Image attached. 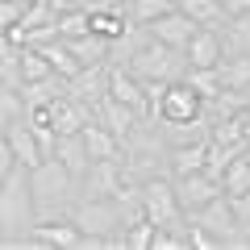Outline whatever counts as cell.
<instances>
[{
    "label": "cell",
    "mask_w": 250,
    "mask_h": 250,
    "mask_svg": "<svg viewBox=\"0 0 250 250\" xmlns=\"http://www.w3.org/2000/svg\"><path fill=\"white\" fill-rule=\"evenodd\" d=\"M217 34H221V54H246L250 59V13L225 17V25Z\"/></svg>",
    "instance_id": "44dd1931"
},
{
    "label": "cell",
    "mask_w": 250,
    "mask_h": 250,
    "mask_svg": "<svg viewBox=\"0 0 250 250\" xmlns=\"http://www.w3.org/2000/svg\"><path fill=\"white\" fill-rule=\"evenodd\" d=\"M229 205H233V217H238L242 238H246V246H250V192H242V196H229Z\"/></svg>",
    "instance_id": "836d02e7"
},
{
    "label": "cell",
    "mask_w": 250,
    "mask_h": 250,
    "mask_svg": "<svg viewBox=\"0 0 250 250\" xmlns=\"http://www.w3.org/2000/svg\"><path fill=\"white\" fill-rule=\"evenodd\" d=\"M21 9H25V0H0V34H9L21 21Z\"/></svg>",
    "instance_id": "e575fe53"
},
{
    "label": "cell",
    "mask_w": 250,
    "mask_h": 250,
    "mask_svg": "<svg viewBox=\"0 0 250 250\" xmlns=\"http://www.w3.org/2000/svg\"><path fill=\"white\" fill-rule=\"evenodd\" d=\"M217 179H221V192H225V196H242V192H250V150L233 154Z\"/></svg>",
    "instance_id": "603a6c76"
},
{
    "label": "cell",
    "mask_w": 250,
    "mask_h": 250,
    "mask_svg": "<svg viewBox=\"0 0 250 250\" xmlns=\"http://www.w3.org/2000/svg\"><path fill=\"white\" fill-rule=\"evenodd\" d=\"M0 83L21 88V46H13L9 38H0Z\"/></svg>",
    "instance_id": "f546056e"
},
{
    "label": "cell",
    "mask_w": 250,
    "mask_h": 250,
    "mask_svg": "<svg viewBox=\"0 0 250 250\" xmlns=\"http://www.w3.org/2000/svg\"><path fill=\"white\" fill-rule=\"evenodd\" d=\"M71 221L80 225L83 238H108L113 242L117 233L125 229V217H121V205L113 196H75L71 205ZM117 246V242H113Z\"/></svg>",
    "instance_id": "277c9868"
},
{
    "label": "cell",
    "mask_w": 250,
    "mask_h": 250,
    "mask_svg": "<svg viewBox=\"0 0 250 250\" xmlns=\"http://www.w3.org/2000/svg\"><path fill=\"white\" fill-rule=\"evenodd\" d=\"M142 213H146V221H154V225H188L184 208H179V200H175L171 175L142 179Z\"/></svg>",
    "instance_id": "8992f818"
},
{
    "label": "cell",
    "mask_w": 250,
    "mask_h": 250,
    "mask_svg": "<svg viewBox=\"0 0 250 250\" xmlns=\"http://www.w3.org/2000/svg\"><path fill=\"white\" fill-rule=\"evenodd\" d=\"M71 54L80 59V67H96V62H108V50H113V42L100 34H83V38H71Z\"/></svg>",
    "instance_id": "d4e9b609"
},
{
    "label": "cell",
    "mask_w": 250,
    "mask_h": 250,
    "mask_svg": "<svg viewBox=\"0 0 250 250\" xmlns=\"http://www.w3.org/2000/svg\"><path fill=\"white\" fill-rule=\"evenodd\" d=\"M121 184H125L121 159H96V163L80 175V196H113Z\"/></svg>",
    "instance_id": "30bf717a"
},
{
    "label": "cell",
    "mask_w": 250,
    "mask_h": 250,
    "mask_svg": "<svg viewBox=\"0 0 250 250\" xmlns=\"http://www.w3.org/2000/svg\"><path fill=\"white\" fill-rule=\"evenodd\" d=\"M46 4H50V9H54V13H62V9H71L75 0H46Z\"/></svg>",
    "instance_id": "f35d334b"
},
{
    "label": "cell",
    "mask_w": 250,
    "mask_h": 250,
    "mask_svg": "<svg viewBox=\"0 0 250 250\" xmlns=\"http://www.w3.org/2000/svg\"><path fill=\"white\" fill-rule=\"evenodd\" d=\"M205 159H208V138H200V142H184V146H171V150H167L171 175H192V171H205Z\"/></svg>",
    "instance_id": "e0dca14e"
},
{
    "label": "cell",
    "mask_w": 250,
    "mask_h": 250,
    "mask_svg": "<svg viewBox=\"0 0 250 250\" xmlns=\"http://www.w3.org/2000/svg\"><path fill=\"white\" fill-rule=\"evenodd\" d=\"M108 96H117L121 104L134 108V113L150 117V100H146V88H142V80H138L129 67H113V62H108Z\"/></svg>",
    "instance_id": "8fae6325"
},
{
    "label": "cell",
    "mask_w": 250,
    "mask_h": 250,
    "mask_svg": "<svg viewBox=\"0 0 250 250\" xmlns=\"http://www.w3.org/2000/svg\"><path fill=\"white\" fill-rule=\"evenodd\" d=\"M0 129H4V138H9V146H13V159H17V167L34 171L38 163L46 159V154H42V146H38V138H34V129H29V121H25V117H17V121H9V125H0Z\"/></svg>",
    "instance_id": "4fadbf2b"
},
{
    "label": "cell",
    "mask_w": 250,
    "mask_h": 250,
    "mask_svg": "<svg viewBox=\"0 0 250 250\" xmlns=\"http://www.w3.org/2000/svg\"><path fill=\"white\" fill-rule=\"evenodd\" d=\"M67 92H71L80 104L92 108V117H96L100 100L108 96V62H96V67H80V71L67 80Z\"/></svg>",
    "instance_id": "9c48e42d"
},
{
    "label": "cell",
    "mask_w": 250,
    "mask_h": 250,
    "mask_svg": "<svg viewBox=\"0 0 250 250\" xmlns=\"http://www.w3.org/2000/svg\"><path fill=\"white\" fill-rule=\"evenodd\" d=\"M171 184H175V200L179 208L188 213H196L200 205H208L213 196H221V179L208 175V171H192V175H171Z\"/></svg>",
    "instance_id": "ba28073f"
},
{
    "label": "cell",
    "mask_w": 250,
    "mask_h": 250,
    "mask_svg": "<svg viewBox=\"0 0 250 250\" xmlns=\"http://www.w3.org/2000/svg\"><path fill=\"white\" fill-rule=\"evenodd\" d=\"M188 221L200 225L217 246H246V238H242V229H238V217H233V205H229L225 192L213 196L208 205H200L196 213H188Z\"/></svg>",
    "instance_id": "5b68a950"
},
{
    "label": "cell",
    "mask_w": 250,
    "mask_h": 250,
    "mask_svg": "<svg viewBox=\"0 0 250 250\" xmlns=\"http://www.w3.org/2000/svg\"><path fill=\"white\" fill-rule=\"evenodd\" d=\"M184 54H188V67H217V62H221V34L208 29V25H200L196 38L184 46Z\"/></svg>",
    "instance_id": "2e32d148"
},
{
    "label": "cell",
    "mask_w": 250,
    "mask_h": 250,
    "mask_svg": "<svg viewBox=\"0 0 250 250\" xmlns=\"http://www.w3.org/2000/svg\"><path fill=\"white\" fill-rule=\"evenodd\" d=\"M138 117H142V113H134V108L121 104L117 96H104V100H100V108H96V121H100V125H108V129H113L121 142H125V134L138 125Z\"/></svg>",
    "instance_id": "ac0fdd59"
},
{
    "label": "cell",
    "mask_w": 250,
    "mask_h": 250,
    "mask_svg": "<svg viewBox=\"0 0 250 250\" xmlns=\"http://www.w3.org/2000/svg\"><path fill=\"white\" fill-rule=\"evenodd\" d=\"M29 192H34L38 221H59V217H71V205L80 196V179L59 159H42L29 171Z\"/></svg>",
    "instance_id": "6da1fadb"
},
{
    "label": "cell",
    "mask_w": 250,
    "mask_h": 250,
    "mask_svg": "<svg viewBox=\"0 0 250 250\" xmlns=\"http://www.w3.org/2000/svg\"><path fill=\"white\" fill-rule=\"evenodd\" d=\"M50 159H59L62 167L71 171L75 179L83 175V171L92 167V159H88V146H83V138L80 134H59V142H54V154Z\"/></svg>",
    "instance_id": "d6986e66"
},
{
    "label": "cell",
    "mask_w": 250,
    "mask_h": 250,
    "mask_svg": "<svg viewBox=\"0 0 250 250\" xmlns=\"http://www.w3.org/2000/svg\"><path fill=\"white\" fill-rule=\"evenodd\" d=\"M154 117L159 121H192V117H205V96L188 80H171L167 92L154 104Z\"/></svg>",
    "instance_id": "52a82bcc"
},
{
    "label": "cell",
    "mask_w": 250,
    "mask_h": 250,
    "mask_svg": "<svg viewBox=\"0 0 250 250\" xmlns=\"http://www.w3.org/2000/svg\"><path fill=\"white\" fill-rule=\"evenodd\" d=\"M146 29H150L159 42H167V46H179L184 50L192 38H196V21L188 17V13H179V9H171V13H163V17H154V21H146Z\"/></svg>",
    "instance_id": "5bb4252c"
},
{
    "label": "cell",
    "mask_w": 250,
    "mask_h": 250,
    "mask_svg": "<svg viewBox=\"0 0 250 250\" xmlns=\"http://www.w3.org/2000/svg\"><path fill=\"white\" fill-rule=\"evenodd\" d=\"M217 75H221V88L250 92V59H246V54H221Z\"/></svg>",
    "instance_id": "cb8c5ba5"
},
{
    "label": "cell",
    "mask_w": 250,
    "mask_h": 250,
    "mask_svg": "<svg viewBox=\"0 0 250 250\" xmlns=\"http://www.w3.org/2000/svg\"><path fill=\"white\" fill-rule=\"evenodd\" d=\"M75 4H80V9H117V4H125V0H75Z\"/></svg>",
    "instance_id": "74e56055"
},
{
    "label": "cell",
    "mask_w": 250,
    "mask_h": 250,
    "mask_svg": "<svg viewBox=\"0 0 250 250\" xmlns=\"http://www.w3.org/2000/svg\"><path fill=\"white\" fill-rule=\"evenodd\" d=\"M67 92V80L59 71H50L46 80H34V83H21V96H25V108H46L54 96Z\"/></svg>",
    "instance_id": "7402d4cb"
},
{
    "label": "cell",
    "mask_w": 250,
    "mask_h": 250,
    "mask_svg": "<svg viewBox=\"0 0 250 250\" xmlns=\"http://www.w3.org/2000/svg\"><path fill=\"white\" fill-rule=\"evenodd\" d=\"M125 67H129L138 80H184L188 54L179 50V46H167V42H159L154 34H146V42L129 54Z\"/></svg>",
    "instance_id": "3957f363"
},
{
    "label": "cell",
    "mask_w": 250,
    "mask_h": 250,
    "mask_svg": "<svg viewBox=\"0 0 250 250\" xmlns=\"http://www.w3.org/2000/svg\"><path fill=\"white\" fill-rule=\"evenodd\" d=\"M80 138H83V146H88V159L92 163H96V159H121V138H117L108 125H100L96 117L80 129Z\"/></svg>",
    "instance_id": "9a60e30c"
},
{
    "label": "cell",
    "mask_w": 250,
    "mask_h": 250,
    "mask_svg": "<svg viewBox=\"0 0 250 250\" xmlns=\"http://www.w3.org/2000/svg\"><path fill=\"white\" fill-rule=\"evenodd\" d=\"M184 80L192 83V88H196L205 100H213L217 92H221V75H217V67H188Z\"/></svg>",
    "instance_id": "4dcf8cb0"
},
{
    "label": "cell",
    "mask_w": 250,
    "mask_h": 250,
    "mask_svg": "<svg viewBox=\"0 0 250 250\" xmlns=\"http://www.w3.org/2000/svg\"><path fill=\"white\" fill-rule=\"evenodd\" d=\"M13 167H17V159H13V146H9V138H4V129H0V175H9Z\"/></svg>",
    "instance_id": "d590c367"
},
{
    "label": "cell",
    "mask_w": 250,
    "mask_h": 250,
    "mask_svg": "<svg viewBox=\"0 0 250 250\" xmlns=\"http://www.w3.org/2000/svg\"><path fill=\"white\" fill-rule=\"evenodd\" d=\"M46 113H50V125H54V134H80L83 125L92 121V108H88V104H80V100H75L71 92L54 96L50 104H46Z\"/></svg>",
    "instance_id": "7c38bea8"
},
{
    "label": "cell",
    "mask_w": 250,
    "mask_h": 250,
    "mask_svg": "<svg viewBox=\"0 0 250 250\" xmlns=\"http://www.w3.org/2000/svg\"><path fill=\"white\" fill-rule=\"evenodd\" d=\"M54 34H59L62 42H71V38H83V34H92L88 9H80V4H71V9L54 13Z\"/></svg>",
    "instance_id": "484cf974"
},
{
    "label": "cell",
    "mask_w": 250,
    "mask_h": 250,
    "mask_svg": "<svg viewBox=\"0 0 250 250\" xmlns=\"http://www.w3.org/2000/svg\"><path fill=\"white\" fill-rule=\"evenodd\" d=\"M25 96H21V88H13V83H0V125L17 121V117H25Z\"/></svg>",
    "instance_id": "1f68e13d"
},
{
    "label": "cell",
    "mask_w": 250,
    "mask_h": 250,
    "mask_svg": "<svg viewBox=\"0 0 250 250\" xmlns=\"http://www.w3.org/2000/svg\"><path fill=\"white\" fill-rule=\"evenodd\" d=\"M125 9H129V17L134 21H154V17H163V13H171L175 9V0H125Z\"/></svg>",
    "instance_id": "d6a6232c"
},
{
    "label": "cell",
    "mask_w": 250,
    "mask_h": 250,
    "mask_svg": "<svg viewBox=\"0 0 250 250\" xmlns=\"http://www.w3.org/2000/svg\"><path fill=\"white\" fill-rule=\"evenodd\" d=\"M88 21H92V34L108 38V42H117L125 29L134 25V17H129V9H125V4H117V9H92Z\"/></svg>",
    "instance_id": "ffe728a7"
},
{
    "label": "cell",
    "mask_w": 250,
    "mask_h": 250,
    "mask_svg": "<svg viewBox=\"0 0 250 250\" xmlns=\"http://www.w3.org/2000/svg\"><path fill=\"white\" fill-rule=\"evenodd\" d=\"M54 67L38 46H21V83H34V80H46Z\"/></svg>",
    "instance_id": "f1b7e54d"
},
{
    "label": "cell",
    "mask_w": 250,
    "mask_h": 250,
    "mask_svg": "<svg viewBox=\"0 0 250 250\" xmlns=\"http://www.w3.org/2000/svg\"><path fill=\"white\" fill-rule=\"evenodd\" d=\"M175 9L188 13L196 25H208V29H221L225 25V13H221L217 0H175Z\"/></svg>",
    "instance_id": "4316f807"
},
{
    "label": "cell",
    "mask_w": 250,
    "mask_h": 250,
    "mask_svg": "<svg viewBox=\"0 0 250 250\" xmlns=\"http://www.w3.org/2000/svg\"><path fill=\"white\" fill-rule=\"evenodd\" d=\"M0 246H4V233H0Z\"/></svg>",
    "instance_id": "ab89813d"
},
{
    "label": "cell",
    "mask_w": 250,
    "mask_h": 250,
    "mask_svg": "<svg viewBox=\"0 0 250 250\" xmlns=\"http://www.w3.org/2000/svg\"><path fill=\"white\" fill-rule=\"evenodd\" d=\"M38 50H42L46 59H50V67H54V71L62 75V80H71V75L80 71V59H75V54H71V46L62 42V38H50V42H42V46H38Z\"/></svg>",
    "instance_id": "83f0119b"
},
{
    "label": "cell",
    "mask_w": 250,
    "mask_h": 250,
    "mask_svg": "<svg viewBox=\"0 0 250 250\" xmlns=\"http://www.w3.org/2000/svg\"><path fill=\"white\" fill-rule=\"evenodd\" d=\"M221 4L225 17H242V13H250V0H217Z\"/></svg>",
    "instance_id": "8d00e7d4"
},
{
    "label": "cell",
    "mask_w": 250,
    "mask_h": 250,
    "mask_svg": "<svg viewBox=\"0 0 250 250\" xmlns=\"http://www.w3.org/2000/svg\"><path fill=\"white\" fill-rule=\"evenodd\" d=\"M34 221H38V208H34V192H29V171L13 167L9 175H0V233H4V246L21 233H29Z\"/></svg>",
    "instance_id": "7a4b0ae2"
},
{
    "label": "cell",
    "mask_w": 250,
    "mask_h": 250,
    "mask_svg": "<svg viewBox=\"0 0 250 250\" xmlns=\"http://www.w3.org/2000/svg\"><path fill=\"white\" fill-rule=\"evenodd\" d=\"M25 4H29V0H25Z\"/></svg>",
    "instance_id": "60d3db41"
}]
</instances>
